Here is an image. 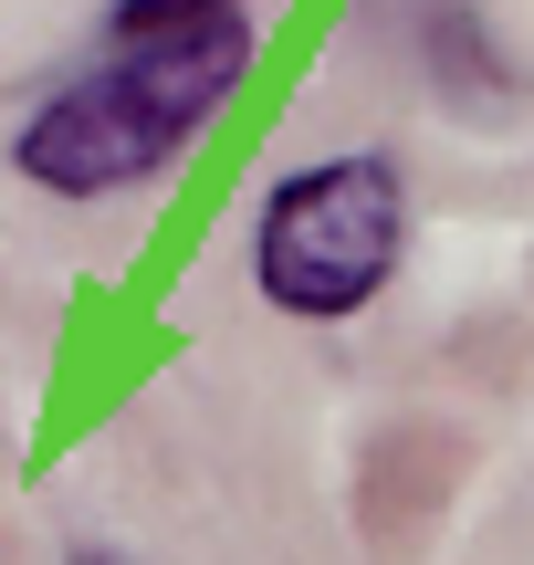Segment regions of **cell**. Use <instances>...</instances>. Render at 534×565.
I'll list each match as a JSON object with an SVG mask.
<instances>
[{"label": "cell", "mask_w": 534, "mask_h": 565, "mask_svg": "<svg viewBox=\"0 0 534 565\" xmlns=\"http://www.w3.org/2000/svg\"><path fill=\"white\" fill-rule=\"evenodd\" d=\"M105 53L63 95H42L11 137V168L53 200H105L137 189L231 105V84L263 53V21L210 0V11H116Z\"/></svg>", "instance_id": "cell-1"}, {"label": "cell", "mask_w": 534, "mask_h": 565, "mask_svg": "<svg viewBox=\"0 0 534 565\" xmlns=\"http://www.w3.org/2000/svg\"><path fill=\"white\" fill-rule=\"evenodd\" d=\"M74 565H105V555H74Z\"/></svg>", "instance_id": "cell-3"}, {"label": "cell", "mask_w": 534, "mask_h": 565, "mask_svg": "<svg viewBox=\"0 0 534 565\" xmlns=\"http://www.w3.org/2000/svg\"><path fill=\"white\" fill-rule=\"evenodd\" d=\"M398 242H409L398 158H377V147L367 158H325V168H293L263 200V221H252V282H263L273 315L346 324L398 273Z\"/></svg>", "instance_id": "cell-2"}]
</instances>
